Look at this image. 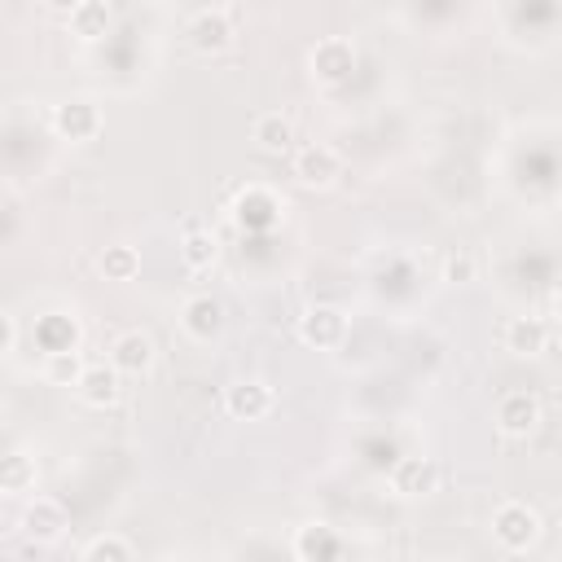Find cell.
Instances as JSON below:
<instances>
[{
    "label": "cell",
    "mask_w": 562,
    "mask_h": 562,
    "mask_svg": "<svg viewBox=\"0 0 562 562\" xmlns=\"http://www.w3.org/2000/svg\"><path fill=\"white\" fill-rule=\"evenodd\" d=\"M180 329H184L193 342H215V338L224 334V307H220V299H211V294L184 299V307H180Z\"/></svg>",
    "instance_id": "cell-11"
},
{
    "label": "cell",
    "mask_w": 562,
    "mask_h": 562,
    "mask_svg": "<svg viewBox=\"0 0 562 562\" xmlns=\"http://www.w3.org/2000/svg\"><path fill=\"white\" fill-rule=\"evenodd\" d=\"M154 338L145 334V329H127V334H119L114 338V347H110V364L119 369V373H132V378H140V373H149L154 369Z\"/></svg>",
    "instance_id": "cell-13"
},
{
    "label": "cell",
    "mask_w": 562,
    "mask_h": 562,
    "mask_svg": "<svg viewBox=\"0 0 562 562\" xmlns=\"http://www.w3.org/2000/svg\"><path fill=\"white\" fill-rule=\"evenodd\" d=\"M66 26H70V35L92 44V40H101L110 31V4L105 0H79V4L66 9Z\"/></svg>",
    "instance_id": "cell-17"
},
{
    "label": "cell",
    "mask_w": 562,
    "mask_h": 562,
    "mask_svg": "<svg viewBox=\"0 0 562 562\" xmlns=\"http://www.w3.org/2000/svg\"><path fill=\"white\" fill-rule=\"evenodd\" d=\"M474 272H479V263H474L470 250H452V255L443 259V281H448V285H470Z\"/></svg>",
    "instance_id": "cell-25"
},
{
    "label": "cell",
    "mask_w": 562,
    "mask_h": 562,
    "mask_svg": "<svg viewBox=\"0 0 562 562\" xmlns=\"http://www.w3.org/2000/svg\"><path fill=\"white\" fill-rule=\"evenodd\" d=\"M492 540L505 553H527L540 540V514L527 501H501L492 514Z\"/></svg>",
    "instance_id": "cell-1"
},
{
    "label": "cell",
    "mask_w": 562,
    "mask_h": 562,
    "mask_svg": "<svg viewBox=\"0 0 562 562\" xmlns=\"http://www.w3.org/2000/svg\"><path fill=\"white\" fill-rule=\"evenodd\" d=\"M299 338H303L307 347H316V351H334V347L347 342V316H342L338 307L316 303V307H307V312L299 316Z\"/></svg>",
    "instance_id": "cell-7"
},
{
    "label": "cell",
    "mask_w": 562,
    "mask_h": 562,
    "mask_svg": "<svg viewBox=\"0 0 562 562\" xmlns=\"http://www.w3.org/2000/svg\"><path fill=\"white\" fill-rule=\"evenodd\" d=\"M338 176H342V158H338V149L312 140V145H303V149L294 154V180H299L303 189H329Z\"/></svg>",
    "instance_id": "cell-6"
},
{
    "label": "cell",
    "mask_w": 562,
    "mask_h": 562,
    "mask_svg": "<svg viewBox=\"0 0 562 562\" xmlns=\"http://www.w3.org/2000/svg\"><path fill=\"white\" fill-rule=\"evenodd\" d=\"M272 386L263 378H237L224 386V413L237 422H263L272 413Z\"/></svg>",
    "instance_id": "cell-5"
},
{
    "label": "cell",
    "mask_w": 562,
    "mask_h": 562,
    "mask_svg": "<svg viewBox=\"0 0 562 562\" xmlns=\"http://www.w3.org/2000/svg\"><path fill=\"white\" fill-rule=\"evenodd\" d=\"M101 105L97 101H88V97H70V101H61L57 110H53V132L61 136V140H70V145H88V140H97L101 136Z\"/></svg>",
    "instance_id": "cell-4"
},
{
    "label": "cell",
    "mask_w": 562,
    "mask_h": 562,
    "mask_svg": "<svg viewBox=\"0 0 562 562\" xmlns=\"http://www.w3.org/2000/svg\"><path fill=\"white\" fill-rule=\"evenodd\" d=\"M13 347H18V321H13L9 312H4V316H0V351L9 356Z\"/></svg>",
    "instance_id": "cell-26"
},
{
    "label": "cell",
    "mask_w": 562,
    "mask_h": 562,
    "mask_svg": "<svg viewBox=\"0 0 562 562\" xmlns=\"http://www.w3.org/2000/svg\"><path fill=\"white\" fill-rule=\"evenodd\" d=\"M233 18H237L233 4H206V9H198V13L189 18V26H184L193 53H202V57L224 53V48L233 44Z\"/></svg>",
    "instance_id": "cell-2"
},
{
    "label": "cell",
    "mask_w": 562,
    "mask_h": 562,
    "mask_svg": "<svg viewBox=\"0 0 562 562\" xmlns=\"http://www.w3.org/2000/svg\"><path fill=\"white\" fill-rule=\"evenodd\" d=\"M79 400L88 404V408H110V404H119V395H123V373L110 364V360H97V364H88L83 369V378H79Z\"/></svg>",
    "instance_id": "cell-12"
},
{
    "label": "cell",
    "mask_w": 562,
    "mask_h": 562,
    "mask_svg": "<svg viewBox=\"0 0 562 562\" xmlns=\"http://www.w3.org/2000/svg\"><path fill=\"white\" fill-rule=\"evenodd\" d=\"M549 316H553V325H562V285H558L553 299H549Z\"/></svg>",
    "instance_id": "cell-27"
},
{
    "label": "cell",
    "mask_w": 562,
    "mask_h": 562,
    "mask_svg": "<svg viewBox=\"0 0 562 562\" xmlns=\"http://www.w3.org/2000/svg\"><path fill=\"white\" fill-rule=\"evenodd\" d=\"M439 487V461L435 457H400L391 465V492L404 496V501H417V496H430Z\"/></svg>",
    "instance_id": "cell-8"
},
{
    "label": "cell",
    "mask_w": 562,
    "mask_h": 562,
    "mask_svg": "<svg viewBox=\"0 0 562 562\" xmlns=\"http://www.w3.org/2000/svg\"><path fill=\"white\" fill-rule=\"evenodd\" d=\"M83 562H136V549L119 531H105L83 549Z\"/></svg>",
    "instance_id": "cell-23"
},
{
    "label": "cell",
    "mask_w": 562,
    "mask_h": 562,
    "mask_svg": "<svg viewBox=\"0 0 562 562\" xmlns=\"http://www.w3.org/2000/svg\"><path fill=\"white\" fill-rule=\"evenodd\" d=\"M307 70L316 83H342L356 70V44L347 35H325L307 53Z\"/></svg>",
    "instance_id": "cell-3"
},
{
    "label": "cell",
    "mask_w": 562,
    "mask_h": 562,
    "mask_svg": "<svg viewBox=\"0 0 562 562\" xmlns=\"http://www.w3.org/2000/svg\"><path fill=\"white\" fill-rule=\"evenodd\" d=\"M97 272H101L105 281H132V277L140 272V255H136L132 246H105V250L97 255Z\"/></svg>",
    "instance_id": "cell-21"
},
{
    "label": "cell",
    "mask_w": 562,
    "mask_h": 562,
    "mask_svg": "<svg viewBox=\"0 0 562 562\" xmlns=\"http://www.w3.org/2000/svg\"><path fill=\"white\" fill-rule=\"evenodd\" d=\"M149 562H180V558H171V553H162V558H149Z\"/></svg>",
    "instance_id": "cell-28"
},
{
    "label": "cell",
    "mask_w": 562,
    "mask_h": 562,
    "mask_svg": "<svg viewBox=\"0 0 562 562\" xmlns=\"http://www.w3.org/2000/svg\"><path fill=\"white\" fill-rule=\"evenodd\" d=\"M501 342H505V351L527 356V360H531V356H544V347H549V325H544L540 316H509Z\"/></svg>",
    "instance_id": "cell-14"
},
{
    "label": "cell",
    "mask_w": 562,
    "mask_h": 562,
    "mask_svg": "<svg viewBox=\"0 0 562 562\" xmlns=\"http://www.w3.org/2000/svg\"><path fill=\"white\" fill-rule=\"evenodd\" d=\"M180 259H184L189 272H211L215 259H220V241H215V233H206V228H189V233L180 237Z\"/></svg>",
    "instance_id": "cell-18"
},
{
    "label": "cell",
    "mask_w": 562,
    "mask_h": 562,
    "mask_svg": "<svg viewBox=\"0 0 562 562\" xmlns=\"http://www.w3.org/2000/svg\"><path fill=\"white\" fill-rule=\"evenodd\" d=\"M448 562H465V558H448Z\"/></svg>",
    "instance_id": "cell-29"
},
{
    "label": "cell",
    "mask_w": 562,
    "mask_h": 562,
    "mask_svg": "<svg viewBox=\"0 0 562 562\" xmlns=\"http://www.w3.org/2000/svg\"><path fill=\"white\" fill-rule=\"evenodd\" d=\"M35 457H26V452H9L4 461H0V487L9 492V496H22V492H31L35 487Z\"/></svg>",
    "instance_id": "cell-20"
},
{
    "label": "cell",
    "mask_w": 562,
    "mask_h": 562,
    "mask_svg": "<svg viewBox=\"0 0 562 562\" xmlns=\"http://www.w3.org/2000/svg\"><path fill=\"white\" fill-rule=\"evenodd\" d=\"M250 140H255L263 154H285V149L294 145V123H290V114L263 110V114L250 123Z\"/></svg>",
    "instance_id": "cell-16"
},
{
    "label": "cell",
    "mask_w": 562,
    "mask_h": 562,
    "mask_svg": "<svg viewBox=\"0 0 562 562\" xmlns=\"http://www.w3.org/2000/svg\"><path fill=\"white\" fill-rule=\"evenodd\" d=\"M83 360H79V351H53V356H44V378L53 382V386H79V378H83Z\"/></svg>",
    "instance_id": "cell-22"
},
{
    "label": "cell",
    "mask_w": 562,
    "mask_h": 562,
    "mask_svg": "<svg viewBox=\"0 0 562 562\" xmlns=\"http://www.w3.org/2000/svg\"><path fill=\"white\" fill-rule=\"evenodd\" d=\"M334 536L325 531V527H316V522H307V527H299V536H294V549H299V558H321V553H334Z\"/></svg>",
    "instance_id": "cell-24"
},
{
    "label": "cell",
    "mask_w": 562,
    "mask_h": 562,
    "mask_svg": "<svg viewBox=\"0 0 562 562\" xmlns=\"http://www.w3.org/2000/svg\"><path fill=\"white\" fill-rule=\"evenodd\" d=\"M40 347H44V356H53V351H79V321L75 316H61V312H53V316H44L40 321Z\"/></svg>",
    "instance_id": "cell-19"
},
{
    "label": "cell",
    "mask_w": 562,
    "mask_h": 562,
    "mask_svg": "<svg viewBox=\"0 0 562 562\" xmlns=\"http://www.w3.org/2000/svg\"><path fill=\"white\" fill-rule=\"evenodd\" d=\"M66 527H70V518H66V505H61V501H53V496H31V501H26V509H22V531H26L35 544L61 540Z\"/></svg>",
    "instance_id": "cell-9"
},
{
    "label": "cell",
    "mask_w": 562,
    "mask_h": 562,
    "mask_svg": "<svg viewBox=\"0 0 562 562\" xmlns=\"http://www.w3.org/2000/svg\"><path fill=\"white\" fill-rule=\"evenodd\" d=\"M496 426H501V435H509V439L536 435V426H540V400H536L531 391H509V395H501V404H496Z\"/></svg>",
    "instance_id": "cell-10"
},
{
    "label": "cell",
    "mask_w": 562,
    "mask_h": 562,
    "mask_svg": "<svg viewBox=\"0 0 562 562\" xmlns=\"http://www.w3.org/2000/svg\"><path fill=\"white\" fill-rule=\"evenodd\" d=\"M281 211H285V202H281L272 189L250 184V189L237 193V220H241L246 228H272V224L281 220Z\"/></svg>",
    "instance_id": "cell-15"
}]
</instances>
